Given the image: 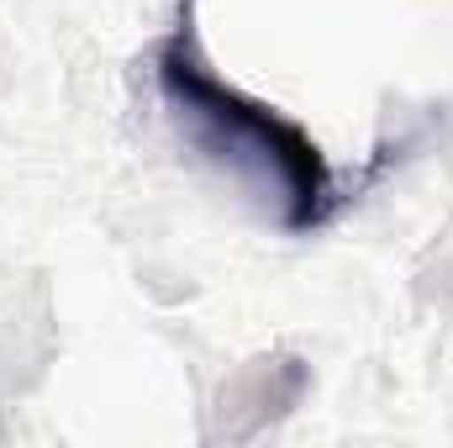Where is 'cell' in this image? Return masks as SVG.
Returning <instances> with one entry per match:
<instances>
[{
  "label": "cell",
  "instance_id": "6da1fadb",
  "mask_svg": "<svg viewBox=\"0 0 453 448\" xmlns=\"http://www.w3.org/2000/svg\"><path fill=\"white\" fill-rule=\"evenodd\" d=\"M158 96L180 137L206 153L226 180L258 201V212L285 232H317L333 217V164L327 153L274 106L242 96L201 58L190 21L158 42L153 58Z\"/></svg>",
  "mask_w": 453,
  "mask_h": 448
}]
</instances>
